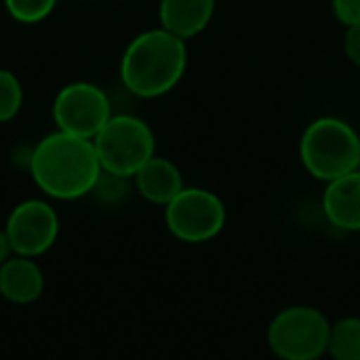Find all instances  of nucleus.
Listing matches in <instances>:
<instances>
[{
    "instance_id": "obj_1",
    "label": "nucleus",
    "mask_w": 360,
    "mask_h": 360,
    "mask_svg": "<svg viewBox=\"0 0 360 360\" xmlns=\"http://www.w3.org/2000/svg\"><path fill=\"white\" fill-rule=\"evenodd\" d=\"M27 169L38 190L57 200L93 194L103 173L93 139L57 129L32 148Z\"/></svg>"
},
{
    "instance_id": "obj_2",
    "label": "nucleus",
    "mask_w": 360,
    "mask_h": 360,
    "mask_svg": "<svg viewBox=\"0 0 360 360\" xmlns=\"http://www.w3.org/2000/svg\"><path fill=\"white\" fill-rule=\"evenodd\" d=\"M188 68V42L152 27L137 34L120 57L122 86L141 99H156L171 93L184 78Z\"/></svg>"
},
{
    "instance_id": "obj_3",
    "label": "nucleus",
    "mask_w": 360,
    "mask_h": 360,
    "mask_svg": "<svg viewBox=\"0 0 360 360\" xmlns=\"http://www.w3.org/2000/svg\"><path fill=\"white\" fill-rule=\"evenodd\" d=\"M360 135L344 118L319 116L302 133L300 160L319 181L329 184L359 169Z\"/></svg>"
},
{
    "instance_id": "obj_4",
    "label": "nucleus",
    "mask_w": 360,
    "mask_h": 360,
    "mask_svg": "<svg viewBox=\"0 0 360 360\" xmlns=\"http://www.w3.org/2000/svg\"><path fill=\"white\" fill-rule=\"evenodd\" d=\"M331 321L314 306L283 308L268 325V348L278 360H321L329 352Z\"/></svg>"
},
{
    "instance_id": "obj_5",
    "label": "nucleus",
    "mask_w": 360,
    "mask_h": 360,
    "mask_svg": "<svg viewBox=\"0 0 360 360\" xmlns=\"http://www.w3.org/2000/svg\"><path fill=\"white\" fill-rule=\"evenodd\" d=\"M93 143L101 169L127 179H133V175L156 156V135L152 127L133 114H112Z\"/></svg>"
},
{
    "instance_id": "obj_6",
    "label": "nucleus",
    "mask_w": 360,
    "mask_h": 360,
    "mask_svg": "<svg viewBox=\"0 0 360 360\" xmlns=\"http://www.w3.org/2000/svg\"><path fill=\"white\" fill-rule=\"evenodd\" d=\"M226 202L211 190L186 186L167 207V230L181 243L200 245L217 238L226 228Z\"/></svg>"
},
{
    "instance_id": "obj_7",
    "label": "nucleus",
    "mask_w": 360,
    "mask_h": 360,
    "mask_svg": "<svg viewBox=\"0 0 360 360\" xmlns=\"http://www.w3.org/2000/svg\"><path fill=\"white\" fill-rule=\"evenodd\" d=\"M51 112L57 131L84 139H95L114 114L105 91L86 80H76L59 89Z\"/></svg>"
},
{
    "instance_id": "obj_8",
    "label": "nucleus",
    "mask_w": 360,
    "mask_h": 360,
    "mask_svg": "<svg viewBox=\"0 0 360 360\" xmlns=\"http://www.w3.org/2000/svg\"><path fill=\"white\" fill-rule=\"evenodd\" d=\"M4 232L15 255L34 259L55 245L59 234V217L46 200L30 198L11 211Z\"/></svg>"
},
{
    "instance_id": "obj_9",
    "label": "nucleus",
    "mask_w": 360,
    "mask_h": 360,
    "mask_svg": "<svg viewBox=\"0 0 360 360\" xmlns=\"http://www.w3.org/2000/svg\"><path fill=\"white\" fill-rule=\"evenodd\" d=\"M323 213L342 232H360V171L325 184Z\"/></svg>"
},
{
    "instance_id": "obj_10",
    "label": "nucleus",
    "mask_w": 360,
    "mask_h": 360,
    "mask_svg": "<svg viewBox=\"0 0 360 360\" xmlns=\"http://www.w3.org/2000/svg\"><path fill=\"white\" fill-rule=\"evenodd\" d=\"M215 6L217 0H160L158 21L160 27L188 42L209 27Z\"/></svg>"
},
{
    "instance_id": "obj_11",
    "label": "nucleus",
    "mask_w": 360,
    "mask_h": 360,
    "mask_svg": "<svg viewBox=\"0 0 360 360\" xmlns=\"http://www.w3.org/2000/svg\"><path fill=\"white\" fill-rule=\"evenodd\" d=\"M133 184L143 200L152 205H160V207H167L186 188L179 167L173 160L158 156V154L152 156L133 175Z\"/></svg>"
},
{
    "instance_id": "obj_12",
    "label": "nucleus",
    "mask_w": 360,
    "mask_h": 360,
    "mask_svg": "<svg viewBox=\"0 0 360 360\" xmlns=\"http://www.w3.org/2000/svg\"><path fill=\"white\" fill-rule=\"evenodd\" d=\"M44 291V276L32 257L15 255L0 266V295L11 304H32Z\"/></svg>"
},
{
    "instance_id": "obj_13",
    "label": "nucleus",
    "mask_w": 360,
    "mask_h": 360,
    "mask_svg": "<svg viewBox=\"0 0 360 360\" xmlns=\"http://www.w3.org/2000/svg\"><path fill=\"white\" fill-rule=\"evenodd\" d=\"M327 354L333 360H360V316H344L331 323Z\"/></svg>"
},
{
    "instance_id": "obj_14",
    "label": "nucleus",
    "mask_w": 360,
    "mask_h": 360,
    "mask_svg": "<svg viewBox=\"0 0 360 360\" xmlns=\"http://www.w3.org/2000/svg\"><path fill=\"white\" fill-rule=\"evenodd\" d=\"M23 105L21 80L6 68H0V124L15 120Z\"/></svg>"
},
{
    "instance_id": "obj_15",
    "label": "nucleus",
    "mask_w": 360,
    "mask_h": 360,
    "mask_svg": "<svg viewBox=\"0 0 360 360\" xmlns=\"http://www.w3.org/2000/svg\"><path fill=\"white\" fill-rule=\"evenodd\" d=\"M59 0H4L8 17L23 25H34L49 19Z\"/></svg>"
},
{
    "instance_id": "obj_16",
    "label": "nucleus",
    "mask_w": 360,
    "mask_h": 360,
    "mask_svg": "<svg viewBox=\"0 0 360 360\" xmlns=\"http://www.w3.org/2000/svg\"><path fill=\"white\" fill-rule=\"evenodd\" d=\"M127 177L112 175V173H101L93 194H97L103 202H120L127 194Z\"/></svg>"
},
{
    "instance_id": "obj_17",
    "label": "nucleus",
    "mask_w": 360,
    "mask_h": 360,
    "mask_svg": "<svg viewBox=\"0 0 360 360\" xmlns=\"http://www.w3.org/2000/svg\"><path fill=\"white\" fill-rule=\"evenodd\" d=\"M331 8L342 25L350 27L360 23V0H331Z\"/></svg>"
},
{
    "instance_id": "obj_18",
    "label": "nucleus",
    "mask_w": 360,
    "mask_h": 360,
    "mask_svg": "<svg viewBox=\"0 0 360 360\" xmlns=\"http://www.w3.org/2000/svg\"><path fill=\"white\" fill-rule=\"evenodd\" d=\"M344 53L352 65L360 68V23L346 27L344 34Z\"/></svg>"
},
{
    "instance_id": "obj_19",
    "label": "nucleus",
    "mask_w": 360,
    "mask_h": 360,
    "mask_svg": "<svg viewBox=\"0 0 360 360\" xmlns=\"http://www.w3.org/2000/svg\"><path fill=\"white\" fill-rule=\"evenodd\" d=\"M11 257H13V247H11V240H8L6 232H4V230H0V266H2L6 259H11Z\"/></svg>"
},
{
    "instance_id": "obj_20",
    "label": "nucleus",
    "mask_w": 360,
    "mask_h": 360,
    "mask_svg": "<svg viewBox=\"0 0 360 360\" xmlns=\"http://www.w3.org/2000/svg\"><path fill=\"white\" fill-rule=\"evenodd\" d=\"M359 171H360V156H359Z\"/></svg>"
}]
</instances>
